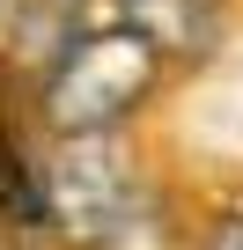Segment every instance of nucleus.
<instances>
[{"mask_svg":"<svg viewBox=\"0 0 243 250\" xmlns=\"http://www.w3.org/2000/svg\"><path fill=\"white\" fill-rule=\"evenodd\" d=\"M162 59L133 37V30H81L52 66H44V88H37V118L44 133L66 140V133H118L155 88Z\"/></svg>","mask_w":243,"mask_h":250,"instance_id":"f257e3e1","label":"nucleus"},{"mask_svg":"<svg viewBox=\"0 0 243 250\" xmlns=\"http://www.w3.org/2000/svg\"><path fill=\"white\" fill-rule=\"evenodd\" d=\"M37 191H44V221H52L66 243L88 250L148 184H140L133 155L118 147V133H66V140H52Z\"/></svg>","mask_w":243,"mask_h":250,"instance_id":"f03ea898","label":"nucleus"},{"mask_svg":"<svg viewBox=\"0 0 243 250\" xmlns=\"http://www.w3.org/2000/svg\"><path fill=\"white\" fill-rule=\"evenodd\" d=\"M118 30H133L155 59H206L221 44V0H110Z\"/></svg>","mask_w":243,"mask_h":250,"instance_id":"7ed1b4c3","label":"nucleus"},{"mask_svg":"<svg viewBox=\"0 0 243 250\" xmlns=\"http://www.w3.org/2000/svg\"><path fill=\"white\" fill-rule=\"evenodd\" d=\"M81 0H22V22H15V52L30 66H52L74 37H81Z\"/></svg>","mask_w":243,"mask_h":250,"instance_id":"20e7f679","label":"nucleus"},{"mask_svg":"<svg viewBox=\"0 0 243 250\" xmlns=\"http://www.w3.org/2000/svg\"><path fill=\"white\" fill-rule=\"evenodd\" d=\"M88 250H170V206H162L155 191H140V199L118 213Z\"/></svg>","mask_w":243,"mask_h":250,"instance_id":"39448f33","label":"nucleus"},{"mask_svg":"<svg viewBox=\"0 0 243 250\" xmlns=\"http://www.w3.org/2000/svg\"><path fill=\"white\" fill-rule=\"evenodd\" d=\"M199 250H243V206L214 213V228H206V243H199Z\"/></svg>","mask_w":243,"mask_h":250,"instance_id":"423d86ee","label":"nucleus"},{"mask_svg":"<svg viewBox=\"0 0 243 250\" xmlns=\"http://www.w3.org/2000/svg\"><path fill=\"white\" fill-rule=\"evenodd\" d=\"M15 22H22V0H0V52H15Z\"/></svg>","mask_w":243,"mask_h":250,"instance_id":"0eeeda50","label":"nucleus"}]
</instances>
